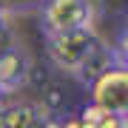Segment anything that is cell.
<instances>
[{
	"instance_id": "obj_1",
	"label": "cell",
	"mask_w": 128,
	"mask_h": 128,
	"mask_svg": "<svg viewBox=\"0 0 128 128\" xmlns=\"http://www.w3.org/2000/svg\"><path fill=\"white\" fill-rule=\"evenodd\" d=\"M46 48H48V57L54 60V66H60L63 71L77 74L88 86L105 68H111L117 63V57L100 43L94 28H80V32L46 37Z\"/></svg>"
},
{
	"instance_id": "obj_2",
	"label": "cell",
	"mask_w": 128,
	"mask_h": 128,
	"mask_svg": "<svg viewBox=\"0 0 128 128\" xmlns=\"http://www.w3.org/2000/svg\"><path fill=\"white\" fill-rule=\"evenodd\" d=\"M94 6L91 0H46L43 3V28L46 37L91 28Z\"/></svg>"
},
{
	"instance_id": "obj_3",
	"label": "cell",
	"mask_w": 128,
	"mask_h": 128,
	"mask_svg": "<svg viewBox=\"0 0 128 128\" xmlns=\"http://www.w3.org/2000/svg\"><path fill=\"white\" fill-rule=\"evenodd\" d=\"M91 105L120 120L128 117V66L114 63L91 82Z\"/></svg>"
},
{
	"instance_id": "obj_4",
	"label": "cell",
	"mask_w": 128,
	"mask_h": 128,
	"mask_svg": "<svg viewBox=\"0 0 128 128\" xmlns=\"http://www.w3.org/2000/svg\"><path fill=\"white\" fill-rule=\"evenodd\" d=\"M28 71H32V63L23 48L12 46L9 51H3L0 54V94H12L23 88L28 80Z\"/></svg>"
},
{
	"instance_id": "obj_5",
	"label": "cell",
	"mask_w": 128,
	"mask_h": 128,
	"mask_svg": "<svg viewBox=\"0 0 128 128\" xmlns=\"http://www.w3.org/2000/svg\"><path fill=\"white\" fill-rule=\"evenodd\" d=\"M46 120L48 117L32 102H0V128H43Z\"/></svg>"
},
{
	"instance_id": "obj_6",
	"label": "cell",
	"mask_w": 128,
	"mask_h": 128,
	"mask_svg": "<svg viewBox=\"0 0 128 128\" xmlns=\"http://www.w3.org/2000/svg\"><path fill=\"white\" fill-rule=\"evenodd\" d=\"M77 122L80 128H117L122 120L114 117V114H108V111H102V108H97V105L88 102L86 108L80 111V117H77Z\"/></svg>"
},
{
	"instance_id": "obj_7",
	"label": "cell",
	"mask_w": 128,
	"mask_h": 128,
	"mask_svg": "<svg viewBox=\"0 0 128 128\" xmlns=\"http://www.w3.org/2000/svg\"><path fill=\"white\" fill-rule=\"evenodd\" d=\"M46 0H0V14L9 17V14H17V12H28V9H37L43 6Z\"/></svg>"
},
{
	"instance_id": "obj_8",
	"label": "cell",
	"mask_w": 128,
	"mask_h": 128,
	"mask_svg": "<svg viewBox=\"0 0 128 128\" xmlns=\"http://www.w3.org/2000/svg\"><path fill=\"white\" fill-rule=\"evenodd\" d=\"M12 46H14V34H12V28H9V17L0 14V54L9 51Z\"/></svg>"
},
{
	"instance_id": "obj_9",
	"label": "cell",
	"mask_w": 128,
	"mask_h": 128,
	"mask_svg": "<svg viewBox=\"0 0 128 128\" xmlns=\"http://www.w3.org/2000/svg\"><path fill=\"white\" fill-rule=\"evenodd\" d=\"M114 57H120L117 63L128 66V28L122 32V37H120V46H117V54H114Z\"/></svg>"
},
{
	"instance_id": "obj_10",
	"label": "cell",
	"mask_w": 128,
	"mask_h": 128,
	"mask_svg": "<svg viewBox=\"0 0 128 128\" xmlns=\"http://www.w3.org/2000/svg\"><path fill=\"white\" fill-rule=\"evenodd\" d=\"M60 128H80V122H77V117H74V120H63Z\"/></svg>"
},
{
	"instance_id": "obj_11",
	"label": "cell",
	"mask_w": 128,
	"mask_h": 128,
	"mask_svg": "<svg viewBox=\"0 0 128 128\" xmlns=\"http://www.w3.org/2000/svg\"><path fill=\"white\" fill-rule=\"evenodd\" d=\"M117 128H128V120H122V122H120V125H117Z\"/></svg>"
},
{
	"instance_id": "obj_12",
	"label": "cell",
	"mask_w": 128,
	"mask_h": 128,
	"mask_svg": "<svg viewBox=\"0 0 128 128\" xmlns=\"http://www.w3.org/2000/svg\"><path fill=\"white\" fill-rule=\"evenodd\" d=\"M0 102H3V94H0Z\"/></svg>"
},
{
	"instance_id": "obj_13",
	"label": "cell",
	"mask_w": 128,
	"mask_h": 128,
	"mask_svg": "<svg viewBox=\"0 0 128 128\" xmlns=\"http://www.w3.org/2000/svg\"><path fill=\"white\" fill-rule=\"evenodd\" d=\"M125 120H128V117H125Z\"/></svg>"
}]
</instances>
